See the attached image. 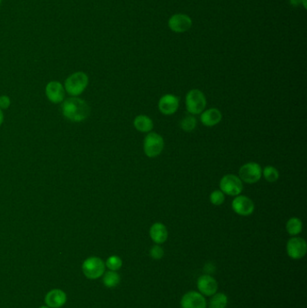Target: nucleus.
I'll list each match as a JSON object with an SVG mask.
<instances>
[{"mask_svg":"<svg viewBox=\"0 0 307 308\" xmlns=\"http://www.w3.org/2000/svg\"><path fill=\"white\" fill-rule=\"evenodd\" d=\"M228 305V297L225 293H215L209 301V308H226Z\"/></svg>","mask_w":307,"mask_h":308,"instance_id":"aec40b11","label":"nucleus"},{"mask_svg":"<svg viewBox=\"0 0 307 308\" xmlns=\"http://www.w3.org/2000/svg\"><path fill=\"white\" fill-rule=\"evenodd\" d=\"M286 229H287V232L289 233L291 236H296L299 233H301L303 230V223L299 218L292 217L287 222Z\"/></svg>","mask_w":307,"mask_h":308,"instance_id":"6ab92c4d","label":"nucleus"},{"mask_svg":"<svg viewBox=\"0 0 307 308\" xmlns=\"http://www.w3.org/2000/svg\"><path fill=\"white\" fill-rule=\"evenodd\" d=\"M302 0H289V4L292 6L297 7L299 5H301Z\"/></svg>","mask_w":307,"mask_h":308,"instance_id":"cd10ccee","label":"nucleus"},{"mask_svg":"<svg viewBox=\"0 0 307 308\" xmlns=\"http://www.w3.org/2000/svg\"><path fill=\"white\" fill-rule=\"evenodd\" d=\"M64 117L72 122H82L90 114V107L85 100L79 98H70L62 105Z\"/></svg>","mask_w":307,"mask_h":308,"instance_id":"f257e3e1","label":"nucleus"},{"mask_svg":"<svg viewBox=\"0 0 307 308\" xmlns=\"http://www.w3.org/2000/svg\"><path fill=\"white\" fill-rule=\"evenodd\" d=\"M150 236L156 245H163L168 240V229L162 223H155L150 228Z\"/></svg>","mask_w":307,"mask_h":308,"instance_id":"dca6fc26","label":"nucleus"},{"mask_svg":"<svg viewBox=\"0 0 307 308\" xmlns=\"http://www.w3.org/2000/svg\"><path fill=\"white\" fill-rule=\"evenodd\" d=\"M133 125L135 129L142 133H150L153 128V122L150 117L145 115H140L134 118Z\"/></svg>","mask_w":307,"mask_h":308,"instance_id":"a211bd4d","label":"nucleus"},{"mask_svg":"<svg viewBox=\"0 0 307 308\" xmlns=\"http://www.w3.org/2000/svg\"><path fill=\"white\" fill-rule=\"evenodd\" d=\"M225 194L221 190H215L210 195V202L214 205H221L225 202Z\"/></svg>","mask_w":307,"mask_h":308,"instance_id":"393cba45","label":"nucleus"},{"mask_svg":"<svg viewBox=\"0 0 307 308\" xmlns=\"http://www.w3.org/2000/svg\"><path fill=\"white\" fill-rule=\"evenodd\" d=\"M45 91L47 98L52 103H61L65 97L63 86L58 82H49L47 84Z\"/></svg>","mask_w":307,"mask_h":308,"instance_id":"4468645a","label":"nucleus"},{"mask_svg":"<svg viewBox=\"0 0 307 308\" xmlns=\"http://www.w3.org/2000/svg\"><path fill=\"white\" fill-rule=\"evenodd\" d=\"M206 99L199 89H192L185 97V107L191 115H199L205 110Z\"/></svg>","mask_w":307,"mask_h":308,"instance_id":"7ed1b4c3","label":"nucleus"},{"mask_svg":"<svg viewBox=\"0 0 307 308\" xmlns=\"http://www.w3.org/2000/svg\"><path fill=\"white\" fill-rule=\"evenodd\" d=\"M197 287L198 292L201 293L204 297H212L218 290V283L216 279L208 274H204L198 278Z\"/></svg>","mask_w":307,"mask_h":308,"instance_id":"1a4fd4ad","label":"nucleus"},{"mask_svg":"<svg viewBox=\"0 0 307 308\" xmlns=\"http://www.w3.org/2000/svg\"><path fill=\"white\" fill-rule=\"evenodd\" d=\"M10 105V99L6 96L0 97V109H6Z\"/></svg>","mask_w":307,"mask_h":308,"instance_id":"bb28decb","label":"nucleus"},{"mask_svg":"<svg viewBox=\"0 0 307 308\" xmlns=\"http://www.w3.org/2000/svg\"><path fill=\"white\" fill-rule=\"evenodd\" d=\"M197 119L193 116H188L182 119L180 123V127L185 132H191L197 126Z\"/></svg>","mask_w":307,"mask_h":308,"instance_id":"5701e85b","label":"nucleus"},{"mask_svg":"<svg viewBox=\"0 0 307 308\" xmlns=\"http://www.w3.org/2000/svg\"><path fill=\"white\" fill-rule=\"evenodd\" d=\"M307 0H302L301 1V5L304 6V8L305 9H307Z\"/></svg>","mask_w":307,"mask_h":308,"instance_id":"c756f323","label":"nucleus"},{"mask_svg":"<svg viewBox=\"0 0 307 308\" xmlns=\"http://www.w3.org/2000/svg\"><path fill=\"white\" fill-rule=\"evenodd\" d=\"M2 1H3V0H0V6H1V4H2Z\"/></svg>","mask_w":307,"mask_h":308,"instance_id":"2f4dec72","label":"nucleus"},{"mask_svg":"<svg viewBox=\"0 0 307 308\" xmlns=\"http://www.w3.org/2000/svg\"><path fill=\"white\" fill-rule=\"evenodd\" d=\"M220 188L221 191L224 194H226L228 196L236 197L243 191L244 185H243V181L238 176L228 174L222 178L220 181Z\"/></svg>","mask_w":307,"mask_h":308,"instance_id":"39448f33","label":"nucleus"},{"mask_svg":"<svg viewBox=\"0 0 307 308\" xmlns=\"http://www.w3.org/2000/svg\"><path fill=\"white\" fill-rule=\"evenodd\" d=\"M67 301L66 294L61 289L50 291L45 297V303L50 308H60Z\"/></svg>","mask_w":307,"mask_h":308,"instance_id":"f3484780","label":"nucleus"},{"mask_svg":"<svg viewBox=\"0 0 307 308\" xmlns=\"http://www.w3.org/2000/svg\"><path fill=\"white\" fill-rule=\"evenodd\" d=\"M262 176L267 182L274 183L279 179V172L278 169L273 166H266L262 169Z\"/></svg>","mask_w":307,"mask_h":308,"instance_id":"4be33fe9","label":"nucleus"},{"mask_svg":"<svg viewBox=\"0 0 307 308\" xmlns=\"http://www.w3.org/2000/svg\"><path fill=\"white\" fill-rule=\"evenodd\" d=\"M150 255L153 260H161L164 256V250L160 245H155L151 247Z\"/></svg>","mask_w":307,"mask_h":308,"instance_id":"a878e982","label":"nucleus"},{"mask_svg":"<svg viewBox=\"0 0 307 308\" xmlns=\"http://www.w3.org/2000/svg\"><path fill=\"white\" fill-rule=\"evenodd\" d=\"M223 115L221 111L217 108H209L206 110H204L201 113L200 120L204 125L207 127H212L218 124L222 121Z\"/></svg>","mask_w":307,"mask_h":308,"instance_id":"2eb2a0df","label":"nucleus"},{"mask_svg":"<svg viewBox=\"0 0 307 308\" xmlns=\"http://www.w3.org/2000/svg\"><path fill=\"white\" fill-rule=\"evenodd\" d=\"M307 251V242L301 237H292L287 244V252L293 260L304 258Z\"/></svg>","mask_w":307,"mask_h":308,"instance_id":"6e6552de","label":"nucleus"},{"mask_svg":"<svg viewBox=\"0 0 307 308\" xmlns=\"http://www.w3.org/2000/svg\"><path fill=\"white\" fill-rule=\"evenodd\" d=\"M123 262L120 257L118 256H110L105 262V266L112 271H117L122 267Z\"/></svg>","mask_w":307,"mask_h":308,"instance_id":"b1692460","label":"nucleus"},{"mask_svg":"<svg viewBox=\"0 0 307 308\" xmlns=\"http://www.w3.org/2000/svg\"><path fill=\"white\" fill-rule=\"evenodd\" d=\"M262 177V168L260 164L248 163L243 165L239 170V178L243 182L248 184H254L260 181Z\"/></svg>","mask_w":307,"mask_h":308,"instance_id":"423d86ee","label":"nucleus"},{"mask_svg":"<svg viewBox=\"0 0 307 308\" xmlns=\"http://www.w3.org/2000/svg\"><path fill=\"white\" fill-rule=\"evenodd\" d=\"M232 210L239 215L248 216L254 211V203L250 198L246 196H236L232 200Z\"/></svg>","mask_w":307,"mask_h":308,"instance_id":"f8f14e48","label":"nucleus"},{"mask_svg":"<svg viewBox=\"0 0 307 308\" xmlns=\"http://www.w3.org/2000/svg\"><path fill=\"white\" fill-rule=\"evenodd\" d=\"M40 308H50L49 307H41Z\"/></svg>","mask_w":307,"mask_h":308,"instance_id":"7c9ffc66","label":"nucleus"},{"mask_svg":"<svg viewBox=\"0 0 307 308\" xmlns=\"http://www.w3.org/2000/svg\"><path fill=\"white\" fill-rule=\"evenodd\" d=\"M168 25L174 33H185L191 28L192 19L185 14H175L168 19Z\"/></svg>","mask_w":307,"mask_h":308,"instance_id":"9d476101","label":"nucleus"},{"mask_svg":"<svg viewBox=\"0 0 307 308\" xmlns=\"http://www.w3.org/2000/svg\"><path fill=\"white\" fill-rule=\"evenodd\" d=\"M88 85V77L85 72L78 71L67 78L65 89L71 96H79L83 93Z\"/></svg>","mask_w":307,"mask_h":308,"instance_id":"f03ea898","label":"nucleus"},{"mask_svg":"<svg viewBox=\"0 0 307 308\" xmlns=\"http://www.w3.org/2000/svg\"><path fill=\"white\" fill-rule=\"evenodd\" d=\"M164 149V140L163 136L157 133H149L143 142V150L146 156L155 158L159 156Z\"/></svg>","mask_w":307,"mask_h":308,"instance_id":"20e7f679","label":"nucleus"},{"mask_svg":"<svg viewBox=\"0 0 307 308\" xmlns=\"http://www.w3.org/2000/svg\"><path fill=\"white\" fill-rule=\"evenodd\" d=\"M3 121H4V115H3V112L0 109V125L2 124Z\"/></svg>","mask_w":307,"mask_h":308,"instance_id":"c85d7f7f","label":"nucleus"},{"mask_svg":"<svg viewBox=\"0 0 307 308\" xmlns=\"http://www.w3.org/2000/svg\"><path fill=\"white\" fill-rule=\"evenodd\" d=\"M180 106L179 99L172 94L163 96L159 101V109L163 115L170 116L175 114Z\"/></svg>","mask_w":307,"mask_h":308,"instance_id":"ddd939ff","label":"nucleus"},{"mask_svg":"<svg viewBox=\"0 0 307 308\" xmlns=\"http://www.w3.org/2000/svg\"><path fill=\"white\" fill-rule=\"evenodd\" d=\"M121 281V278L119 276V274L116 271H108L106 273H104L103 277V283L104 285L108 287V288H114L119 285Z\"/></svg>","mask_w":307,"mask_h":308,"instance_id":"412c9836","label":"nucleus"},{"mask_svg":"<svg viewBox=\"0 0 307 308\" xmlns=\"http://www.w3.org/2000/svg\"><path fill=\"white\" fill-rule=\"evenodd\" d=\"M180 306L181 308H206L207 302L198 291H189L181 298Z\"/></svg>","mask_w":307,"mask_h":308,"instance_id":"9b49d317","label":"nucleus"},{"mask_svg":"<svg viewBox=\"0 0 307 308\" xmlns=\"http://www.w3.org/2000/svg\"><path fill=\"white\" fill-rule=\"evenodd\" d=\"M104 262L98 257L88 258L82 265V269L85 276L90 279L100 278L104 273Z\"/></svg>","mask_w":307,"mask_h":308,"instance_id":"0eeeda50","label":"nucleus"}]
</instances>
